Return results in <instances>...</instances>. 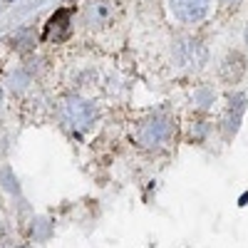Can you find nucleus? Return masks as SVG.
Masks as SVG:
<instances>
[{"instance_id":"nucleus-5","label":"nucleus","mask_w":248,"mask_h":248,"mask_svg":"<svg viewBox=\"0 0 248 248\" xmlns=\"http://www.w3.org/2000/svg\"><path fill=\"white\" fill-rule=\"evenodd\" d=\"M246 112V97L243 94H233L229 99V107H226V114H223V127H226V137L236 134L238 124H241V117Z\"/></svg>"},{"instance_id":"nucleus-2","label":"nucleus","mask_w":248,"mask_h":248,"mask_svg":"<svg viewBox=\"0 0 248 248\" xmlns=\"http://www.w3.org/2000/svg\"><path fill=\"white\" fill-rule=\"evenodd\" d=\"M60 114H62V122L70 129H77V132H85L94 122V107L79 97H67L60 107Z\"/></svg>"},{"instance_id":"nucleus-6","label":"nucleus","mask_w":248,"mask_h":248,"mask_svg":"<svg viewBox=\"0 0 248 248\" xmlns=\"http://www.w3.org/2000/svg\"><path fill=\"white\" fill-rule=\"evenodd\" d=\"M218 72H221V79L226 82V85H236V82L243 77V72H246V60L238 52H231L229 57L221 62Z\"/></svg>"},{"instance_id":"nucleus-3","label":"nucleus","mask_w":248,"mask_h":248,"mask_svg":"<svg viewBox=\"0 0 248 248\" xmlns=\"http://www.w3.org/2000/svg\"><path fill=\"white\" fill-rule=\"evenodd\" d=\"M169 8L176 20H181L186 25H194L209 15L211 0H169Z\"/></svg>"},{"instance_id":"nucleus-7","label":"nucleus","mask_w":248,"mask_h":248,"mask_svg":"<svg viewBox=\"0 0 248 248\" xmlns=\"http://www.w3.org/2000/svg\"><path fill=\"white\" fill-rule=\"evenodd\" d=\"M221 3H223L226 8H236V5L241 3V0H221Z\"/></svg>"},{"instance_id":"nucleus-4","label":"nucleus","mask_w":248,"mask_h":248,"mask_svg":"<svg viewBox=\"0 0 248 248\" xmlns=\"http://www.w3.org/2000/svg\"><path fill=\"white\" fill-rule=\"evenodd\" d=\"M72 30V23H70V10L67 8H62L57 10L52 17H50V23L45 28V40H55V43H60V40H65Z\"/></svg>"},{"instance_id":"nucleus-1","label":"nucleus","mask_w":248,"mask_h":248,"mask_svg":"<svg viewBox=\"0 0 248 248\" xmlns=\"http://www.w3.org/2000/svg\"><path fill=\"white\" fill-rule=\"evenodd\" d=\"M174 137H176V122L164 112L147 117L134 132V141L141 149H159L164 144L174 141Z\"/></svg>"},{"instance_id":"nucleus-8","label":"nucleus","mask_w":248,"mask_h":248,"mask_svg":"<svg viewBox=\"0 0 248 248\" xmlns=\"http://www.w3.org/2000/svg\"><path fill=\"white\" fill-rule=\"evenodd\" d=\"M243 40H246V45H248V25H246V32H243Z\"/></svg>"}]
</instances>
